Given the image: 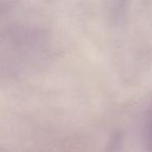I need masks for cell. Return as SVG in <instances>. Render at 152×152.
<instances>
[{
	"label": "cell",
	"mask_w": 152,
	"mask_h": 152,
	"mask_svg": "<svg viewBox=\"0 0 152 152\" xmlns=\"http://www.w3.org/2000/svg\"><path fill=\"white\" fill-rule=\"evenodd\" d=\"M144 131H145V141L148 146V149L152 151V104L148 112L146 113Z\"/></svg>",
	"instance_id": "cell-1"
}]
</instances>
